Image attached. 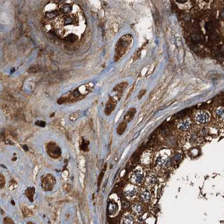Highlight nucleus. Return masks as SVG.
Segmentation results:
<instances>
[{
  "mask_svg": "<svg viewBox=\"0 0 224 224\" xmlns=\"http://www.w3.org/2000/svg\"><path fill=\"white\" fill-rule=\"evenodd\" d=\"M193 119L198 125H206L211 120V114L205 110H197L194 114Z\"/></svg>",
  "mask_w": 224,
  "mask_h": 224,
  "instance_id": "nucleus-1",
  "label": "nucleus"
},
{
  "mask_svg": "<svg viewBox=\"0 0 224 224\" xmlns=\"http://www.w3.org/2000/svg\"><path fill=\"white\" fill-rule=\"evenodd\" d=\"M129 180L135 186H141L145 181V173L143 169L138 166L129 174Z\"/></svg>",
  "mask_w": 224,
  "mask_h": 224,
  "instance_id": "nucleus-2",
  "label": "nucleus"
},
{
  "mask_svg": "<svg viewBox=\"0 0 224 224\" xmlns=\"http://www.w3.org/2000/svg\"><path fill=\"white\" fill-rule=\"evenodd\" d=\"M123 193L125 198L129 201L134 200L139 195L138 189L133 184H127L123 189Z\"/></svg>",
  "mask_w": 224,
  "mask_h": 224,
  "instance_id": "nucleus-3",
  "label": "nucleus"
},
{
  "mask_svg": "<svg viewBox=\"0 0 224 224\" xmlns=\"http://www.w3.org/2000/svg\"><path fill=\"white\" fill-rule=\"evenodd\" d=\"M192 126V121L189 117L183 118L177 122V128L178 131L186 133L189 131Z\"/></svg>",
  "mask_w": 224,
  "mask_h": 224,
  "instance_id": "nucleus-4",
  "label": "nucleus"
},
{
  "mask_svg": "<svg viewBox=\"0 0 224 224\" xmlns=\"http://www.w3.org/2000/svg\"><path fill=\"white\" fill-rule=\"evenodd\" d=\"M170 156L167 154H162L157 158L156 164L160 168H165L170 165Z\"/></svg>",
  "mask_w": 224,
  "mask_h": 224,
  "instance_id": "nucleus-5",
  "label": "nucleus"
},
{
  "mask_svg": "<svg viewBox=\"0 0 224 224\" xmlns=\"http://www.w3.org/2000/svg\"><path fill=\"white\" fill-rule=\"evenodd\" d=\"M138 196L140 201L145 203H147L151 199V194L149 190L147 188H143L139 192Z\"/></svg>",
  "mask_w": 224,
  "mask_h": 224,
  "instance_id": "nucleus-6",
  "label": "nucleus"
},
{
  "mask_svg": "<svg viewBox=\"0 0 224 224\" xmlns=\"http://www.w3.org/2000/svg\"><path fill=\"white\" fill-rule=\"evenodd\" d=\"M136 219L134 215L130 213H125L121 219V224H136Z\"/></svg>",
  "mask_w": 224,
  "mask_h": 224,
  "instance_id": "nucleus-7",
  "label": "nucleus"
},
{
  "mask_svg": "<svg viewBox=\"0 0 224 224\" xmlns=\"http://www.w3.org/2000/svg\"><path fill=\"white\" fill-rule=\"evenodd\" d=\"M213 114L217 121L224 122V107H220L216 108Z\"/></svg>",
  "mask_w": 224,
  "mask_h": 224,
  "instance_id": "nucleus-8",
  "label": "nucleus"
},
{
  "mask_svg": "<svg viewBox=\"0 0 224 224\" xmlns=\"http://www.w3.org/2000/svg\"><path fill=\"white\" fill-rule=\"evenodd\" d=\"M140 161L143 165H147L150 164V163L152 161L151 153L149 151H145L141 155Z\"/></svg>",
  "mask_w": 224,
  "mask_h": 224,
  "instance_id": "nucleus-9",
  "label": "nucleus"
},
{
  "mask_svg": "<svg viewBox=\"0 0 224 224\" xmlns=\"http://www.w3.org/2000/svg\"><path fill=\"white\" fill-rule=\"evenodd\" d=\"M143 206L140 203H136L132 206V211L134 215L140 216L143 213Z\"/></svg>",
  "mask_w": 224,
  "mask_h": 224,
  "instance_id": "nucleus-10",
  "label": "nucleus"
},
{
  "mask_svg": "<svg viewBox=\"0 0 224 224\" xmlns=\"http://www.w3.org/2000/svg\"><path fill=\"white\" fill-rule=\"evenodd\" d=\"M147 182H148L149 185L150 184V186H153L156 182V179H155L154 177H150V178H149Z\"/></svg>",
  "mask_w": 224,
  "mask_h": 224,
  "instance_id": "nucleus-11",
  "label": "nucleus"
},
{
  "mask_svg": "<svg viewBox=\"0 0 224 224\" xmlns=\"http://www.w3.org/2000/svg\"><path fill=\"white\" fill-rule=\"evenodd\" d=\"M40 67H38L37 66H35V67H30L28 71L30 73H36V72H38L40 71Z\"/></svg>",
  "mask_w": 224,
  "mask_h": 224,
  "instance_id": "nucleus-12",
  "label": "nucleus"
}]
</instances>
